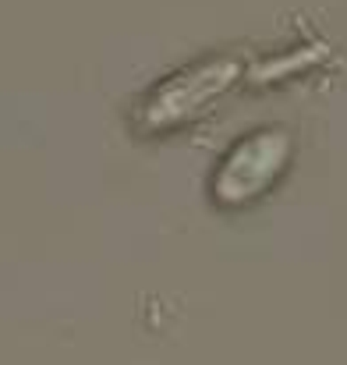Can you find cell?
<instances>
[{"instance_id":"6da1fadb","label":"cell","mask_w":347,"mask_h":365,"mask_svg":"<svg viewBox=\"0 0 347 365\" xmlns=\"http://www.w3.org/2000/svg\"><path fill=\"white\" fill-rule=\"evenodd\" d=\"M287 145L291 142L284 131H255V135L241 138L217 170L213 195L220 202H231V206L255 199L287 163Z\"/></svg>"},{"instance_id":"7a4b0ae2","label":"cell","mask_w":347,"mask_h":365,"mask_svg":"<svg viewBox=\"0 0 347 365\" xmlns=\"http://www.w3.org/2000/svg\"><path fill=\"white\" fill-rule=\"evenodd\" d=\"M234 75H237V61H234V57L202 61V64H195V68L174 75L170 82H163V86L149 96L145 118H149V124L177 121V118L199 110L206 100H213Z\"/></svg>"}]
</instances>
